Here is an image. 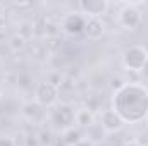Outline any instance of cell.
<instances>
[{
	"instance_id": "6da1fadb",
	"label": "cell",
	"mask_w": 148,
	"mask_h": 146,
	"mask_svg": "<svg viewBox=\"0 0 148 146\" xmlns=\"http://www.w3.org/2000/svg\"><path fill=\"white\" fill-rule=\"evenodd\" d=\"M124 124H138L148 117V88L141 83H124L115 89L110 107Z\"/></svg>"
},
{
	"instance_id": "52a82bcc",
	"label": "cell",
	"mask_w": 148,
	"mask_h": 146,
	"mask_svg": "<svg viewBox=\"0 0 148 146\" xmlns=\"http://www.w3.org/2000/svg\"><path fill=\"white\" fill-rule=\"evenodd\" d=\"M100 126L107 134H112V132H117L124 127V120L112 108H107L102 110V113H100Z\"/></svg>"
},
{
	"instance_id": "9a60e30c",
	"label": "cell",
	"mask_w": 148,
	"mask_h": 146,
	"mask_svg": "<svg viewBox=\"0 0 148 146\" xmlns=\"http://www.w3.org/2000/svg\"><path fill=\"white\" fill-rule=\"evenodd\" d=\"M73 146H95V143H93V141H90V139H86V138H83L81 141H77V143L73 145Z\"/></svg>"
},
{
	"instance_id": "3957f363",
	"label": "cell",
	"mask_w": 148,
	"mask_h": 146,
	"mask_svg": "<svg viewBox=\"0 0 148 146\" xmlns=\"http://www.w3.org/2000/svg\"><path fill=\"white\" fill-rule=\"evenodd\" d=\"M48 119L52 122V126L60 131L66 132L69 129H73L76 126V110L67 105V103H60V105H53L52 110L48 112Z\"/></svg>"
},
{
	"instance_id": "4fadbf2b",
	"label": "cell",
	"mask_w": 148,
	"mask_h": 146,
	"mask_svg": "<svg viewBox=\"0 0 148 146\" xmlns=\"http://www.w3.org/2000/svg\"><path fill=\"white\" fill-rule=\"evenodd\" d=\"M9 46H10L12 52L23 50V48L26 46V36H23V35H14V36L9 40Z\"/></svg>"
},
{
	"instance_id": "2e32d148",
	"label": "cell",
	"mask_w": 148,
	"mask_h": 146,
	"mask_svg": "<svg viewBox=\"0 0 148 146\" xmlns=\"http://www.w3.org/2000/svg\"><path fill=\"white\" fill-rule=\"evenodd\" d=\"M124 146H143L141 143H138V141H129V143H126Z\"/></svg>"
},
{
	"instance_id": "7c38bea8",
	"label": "cell",
	"mask_w": 148,
	"mask_h": 146,
	"mask_svg": "<svg viewBox=\"0 0 148 146\" xmlns=\"http://www.w3.org/2000/svg\"><path fill=\"white\" fill-rule=\"evenodd\" d=\"M83 138H81V132L77 131V129H69V131H66L64 132V143L67 146H73V145H76L77 141H81Z\"/></svg>"
},
{
	"instance_id": "8992f818",
	"label": "cell",
	"mask_w": 148,
	"mask_h": 146,
	"mask_svg": "<svg viewBox=\"0 0 148 146\" xmlns=\"http://www.w3.org/2000/svg\"><path fill=\"white\" fill-rule=\"evenodd\" d=\"M77 7L81 14H86V17H102L110 5L105 0H81Z\"/></svg>"
},
{
	"instance_id": "5b68a950",
	"label": "cell",
	"mask_w": 148,
	"mask_h": 146,
	"mask_svg": "<svg viewBox=\"0 0 148 146\" xmlns=\"http://www.w3.org/2000/svg\"><path fill=\"white\" fill-rule=\"evenodd\" d=\"M119 24L126 29H136L141 24V12L134 3H126L119 10Z\"/></svg>"
},
{
	"instance_id": "5bb4252c",
	"label": "cell",
	"mask_w": 148,
	"mask_h": 146,
	"mask_svg": "<svg viewBox=\"0 0 148 146\" xmlns=\"http://www.w3.org/2000/svg\"><path fill=\"white\" fill-rule=\"evenodd\" d=\"M0 146H16V143H14L12 138H9V136H2V138H0Z\"/></svg>"
},
{
	"instance_id": "8fae6325",
	"label": "cell",
	"mask_w": 148,
	"mask_h": 146,
	"mask_svg": "<svg viewBox=\"0 0 148 146\" xmlns=\"http://www.w3.org/2000/svg\"><path fill=\"white\" fill-rule=\"evenodd\" d=\"M93 120H95V115H93V112L90 108L76 110V124H77V126L90 127V126H93Z\"/></svg>"
},
{
	"instance_id": "30bf717a",
	"label": "cell",
	"mask_w": 148,
	"mask_h": 146,
	"mask_svg": "<svg viewBox=\"0 0 148 146\" xmlns=\"http://www.w3.org/2000/svg\"><path fill=\"white\" fill-rule=\"evenodd\" d=\"M83 33L88 40H100L105 33V24H103L102 17H86Z\"/></svg>"
},
{
	"instance_id": "d6986e66",
	"label": "cell",
	"mask_w": 148,
	"mask_h": 146,
	"mask_svg": "<svg viewBox=\"0 0 148 146\" xmlns=\"http://www.w3.org/2000/svg\"><path fill=\"white\" fill-rule=\"evenodd\" d=\"M145 146H148V141H147V143H145Z\"/></svg>"
},
{
	"instance_id": "9c48e42d",
	"label": "cell",
	"mask_w": 148,
	"mask_h": 146,
	"mask_svg": "<svg viewBox=\"0 0 148 146\" xmlns=\"http://www.w3.org/2000/svg\"><path fill=\"white\" fill-rule=\"evenodd\" d=\"M84 23H86V19L81 14H69L62 21V29L69 36H77L84 31Z\"/></svg>"
},
{
	"instance_id": "ac0fdd59",
	"label": "cell",
	"mask_w": 148,
	"mask_h": 146,
	"mask_svg": "<svg viewBox=\"0 0 148 146\" xmlns=\"http://www.w3.org/2000/svg\"><path fill=\"white\" fill-rule=\"evenodd\" d=\"M2 95H3V89H2V86H0V98H2Z\"/></svg>"
},
{
	"instance_id": "e0dca14e",
	"label": "cell",
	"mask_w": 148,
	"mask_h": 146,
	"mask_svg": "<svg viewBox=\"0 0 148 146\" xmlns=\"http://www.w3.org/2000/svg\"><path fill=\"white\" fill-rule=\"evenodd\" d=\"M3 19V7H2V3H0V21Z\"/></svg>"
},
{
	"instance_id": "277c9868",
	"label": "cell",
	"mask_w": 148,
	"mask_h": 146,
	"mask_svg": "<svg viewBox=\"0 0 148 146\" xmlns=\"http://www.w3.org/2000/svg\"><path fill=\"white\" fill-rule=\"evenodd\" d=\"M57 98H59V88L50 81H43L35 88V103L43 108H52L57 103Z\"/></svg>"
},
{
	"instance_id": "ba28073f",
	"label": "cell",
	"mask_w": 148,
	"mask_h": 146,
	"mask_svg": "<svg viewBox=\"0 0 148 146\" xmlns=\"http://www.w3.org/2000/svg\"><path fill=\"white\" fill-rule=\"evenodd\" d=\"M23 117L28 120V122H33V124H41L48 119V112L40 107L35 102H29V103H24L23 105Z\"/></svg>"
},
{
	"instance_id": "7a4b0ae2",
	"label": "cell",
	"mask_w": 148,
	"mask_h": 146,
	"mask_svg": "<svg viewBox=\"0 0 148 146\" xmlns=\"http://www.w3.org/2000/svg\"><path fill=\"white\" fill-rule=\"evenodd\" d=\"M148 64V48L143 45H131L122 52V65L129 72H143Z\"/></svg>"
}]
</instances>
